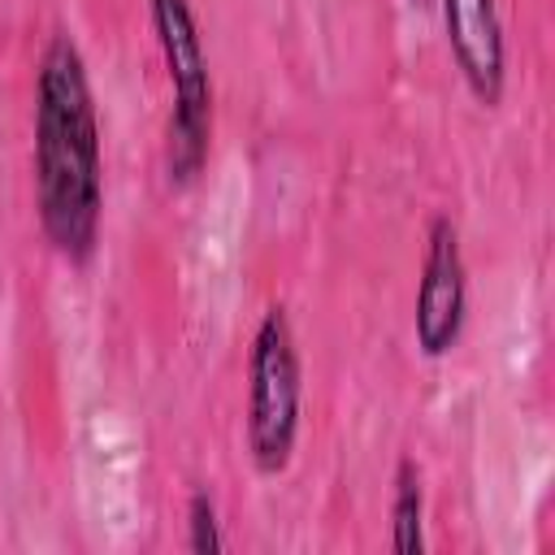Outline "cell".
Listing matches in <instances>:
<instances>
[{
	"label": "cell",
	"mask_w": 555,
	"mask_h": 555,
	"mask_svg": "<svg viewBox=\"0 0 555 555\" xmlns=\"http://www.w3.org/2000/svg\"><path fill=\"white\" fill-rule=\"evenodd\" d=\"M35 212L61 260L87 264L95 256L104 217L100 113L87 61L65 30H52L35 69Z\"/></svg>",
	"instance_id": "obj_1"
},
{
	"label": "cell",
	"mask_w": 555,
	"mask_h": 555,
	"mask_svg": "<svg viewBox=\"0 0 555 555\" xmlns=\"http://www.w3.org/2000/svg\"><path fill=\"white\" fill-rule=\"evenodd\" d=\"M299 403H304V360L295 343V325L286 304H269L256 321L247 351V460L260 477H278L295 460L299 438Z\"/></svg>",
	"instance_id": "obj_2"
},
{
	"label": "cell",
	"mask_w": 555,
	"mask_h": 555,
	"mask_svg": "<svg viewBox=\"0 0 555 555\" xmlns=\"http://www.w3.org/2000/svg\"><path fill=\"white\" fill-rule=\"evenodd\" d=\"M152 30L169 74V121H165V178L169 186H186L199 178L212 147V74L204 35L191 0H147Z\"/></svg>",
	"instance_id": "obj_3"
},
{
	"label": "cell",
	"mask_w": 555,
	"mask_h": 555,
	"mask_svg": "<svg viewBox=\"0 0 555 555\" xmlns=\"http://www.w3.org/2000/svg\"><path fill=\"white\" fill-rule=\"evenodd\" d=\"M464 321H468V264L460 247V225L447 212H438L429 217L425 230V260L412 299V338L421 356L429 360L451 356L464 334Z\"/></svg>",
	"instance_id": "obj_4"
},
{
	"label": "cell",
	"mask_w": 555,
	"mask_h": 555,
	"mask_svg": "<svg viewBox=\"0 0 555 555\" xmlns=\"http://www.w3.org/2000/svg\"><path fill=\"white\" fill-rule=\"evenodd\" d=\"M451 61L477 104L499 108L507 91V39L499 0H438Z\"/></svg>",
	"instance_id": "obj_5"
},
{
	"label": "cell",
	"mask_w": 555,
	"mask_h": 555,
	"mask_svg": "<svg viewBox=\"0 0 555 555\" xmlns=\"http://www.w3.org/2000/svg\"><path fill=\"white\" fill-rule=\"evenodd\" d=\"M390 546L399 555L425 551V473L412 455L395 464V494H390Z\"/></svg>",
	"instance_id": "obj_6"
},
{
	"label": "cell",
	"mask_w": 555,
	"mask_h": 555,
	"mask_svg": "<svg viewBox=\"0 0 555 555\" xmlns=\"http://www.w3.org/2000/svg\"><path fill=\"white\" fill-rule=\"evenodd\" d=\"M186 546L195 555H217L225 546L221 520H217V499L208 490H191V499H186Z\"/></svg>",
	"instance_id": "obj_7"
}]
</instances>
